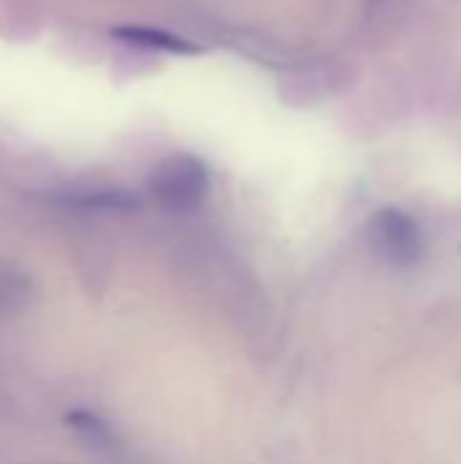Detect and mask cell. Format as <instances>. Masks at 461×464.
<instances>
[{
    "label": "cell",
    "instance_id": "obj_3",
    "mask_svg": "<svg viewBox=\"0 0 461 464\" xmlns=\"http://www.w3.org/2000/svg\"><path fill=\"white\" fill-rule=\"evenodd\" d=\"M111 35L122 44L141 46V49H158V52H171V54H201V46L185 35L158 30V27H144V24H120L111 30Z\"/></svg>",
    "mask_w": 461,
    "mask_h": 464
},
{
    "label": "cell",
    "instance_id": "obj_6",
    "mask_svg": "<svg viewBox=\"0 0 461 464\" xmlns=\"http://www.w3.org/2000/svg\"><path fill=\"white\" fill-rule=\"evenodd\" d=\"M73 207H90V209H130L136 207V196L125 190H82L71 193L65 198Z\"/></svg>",
    "mask_w": 461,
    "mask_h": 464
},
{
    "label": "cell",
    "instance_id": "obj_4",
    "mask_svg": "<svg viewBox=\"0 0 461 464\" xmlns=\"http://www.w3.org/2000/svg\"><path fill=\"white\" fill-rule=\"evenodd\" d=\"M30 302H33V280L22 269L11 264H0V318L24 310Z\"/></svg>",
    "mask_w": 461,
    "mask_h": 464
},
{
    "label": "cell",
    "instance_id": "obj_2",
    "mask_svg": "<svg viewBox=\"0 0 461 464\" xmlns=\"http://www.w3.org/2000/svg\"><path fill=\"white\" fill-rule=\"evenodd\" d=\"M370 247L391 266H413L424 250V234L416 218L397 207L375 212L367 223Z\"/></svg>",
    "mask_w": 461,
    "mask_h": 464
},
{
    "label": "cell",
    "instance_id": "obj_1",
    "mask_svg": "<svg viewBox=\"0 0 461 464\" xmlns=\"http://www.w3.org/2000/svg\"><path fill=\"white\" fill-rule=\"evenodd\" d=\"M209 193V171L201 158L179 152L155 166L149 174V196L166 212H193Z\"/></svg>",
    "mask_w": 461,
    "mask_h": 464
},
{
    "label": "cell",
    "instance_id": "obj_5",
    "mask_svg": "<svg viewBox=\"0 0 461 464\" xmlns=\"http://www.w3.org/2000/svg\"><path fill=\"white\" fill-rule=\"evenodd\" d=\"M65 424L82 440H87L95 449H111L114 446V432L109 430V424L103 419H98L95 413H90V411H71L65 416Z\"/></svg>",
    "mask_w": 461,
    "mask_h": 464
}]
</instances>
